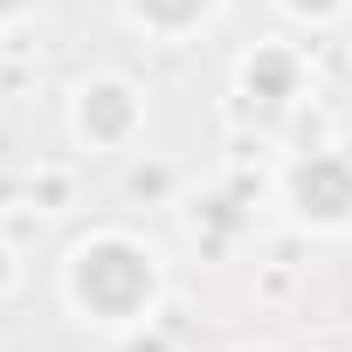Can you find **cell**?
<instances>
[{
    "instance_id": "6",
    "label": "cell",
    "mask_w": 352,
    "mask_h": 352,
    "mask_svg": "<svg viewBox=\"0 0 352 352\" xmlns=\"http://www.w3.org/2000/svg\"><path fill=\"white\" fill-rule=\"evenodd\" d=\"M290 8H297V14H311V21H324V14H338V8H345V0H290Z\"/></svg>"
},
{
    "instance_id": "2",
    "label": "cell",
    "mask_w": 352,
    "mask_h": 352,
    "mask_svg": "<svg viewBox=\"0 0 352 352\" xmlns=\"http://www.w3.org/2000/svg\"><path fill=\"white\" fill-rule=\"evenodd\" d=\"M290 201H297V214H311V221H324V228H345V221H352V166H345L338 152L297 159V166H290Z\"/></svg>"
},
{
    "instance_id": "7",
    "label": "cell",
    "mask_w": 352,
    "mask_h": 352,
    "mask_svg": "<svg viewBox=\"0 0 352 352\" xmlns=\"http://www.w3.org/2000/svg\"><path fill=\"white\" fill-rule=\"evenodd\" d=\"M14 8H21V0H0V14H14Z\"/></svg>"
},
{
    "instance_id": "4",
    "label": "cell",
    "mask_w": 352,
    "mask_h": 352,
    "mask_svg": "<svg viewBox=\"0 0 352 352\" xmlns=\"http://www.w3.org/2000/svg\"><path fill=\"white\" fill-rule=\"evenodd\" d=\"M131 118H138V104H131L124 83H97V90H83V131H90V138H124Z\"/></svg>"
},
{
    "instance_id": "3",
    "label": "cell",
    "mask_w": 352,
    "mask_h": 352,
    "mask_svg": "<svg viewBox=\"0 0 352 352\" xmlns=\"http://www.w3.org/2000/svg\"><path fill=\"white\" fill-rule=\"evenodd\" d=\"M242 90H249V104L263 97L270 111H283V104L297 97V56H290V49H263V56L242 69Z\"/></svg>"
},
{
    "instance_id": "5",
    "label": "cell",
    "mask_w": 352,
    "mask_h": 352,
    "mask_svg": "<svg viewBox=\"0 0 352 352\" xmlns=\"http://www.w3.org/2000/svg\"><path fill=\"white\" fill-rule=\"evenodd\" d=\"M124 8H131V21H145L159 35H187L194 21L214 14V0H124Z\"/></svg>"
},
{
    "instance_id": "1",
    "label": "cell",
    "mask_w": 352,
    "mask_h": 352,
    "mask_svg": "<svg viewBox=\"0 0 352 352\" xmlns=\"http://www.w3.org/2000/svg\"><path fill=\"white\" fill-rule=\"evenodd\" d=\"M152 290H159L152 249H138V242H124V235H97V242H83V249L69 256V297H76L90 318L124 324V318H138V311L152 304Z\"/></svg>"
}]
</instances>
